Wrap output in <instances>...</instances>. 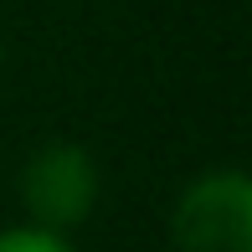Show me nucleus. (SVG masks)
Returning <instances> with one entry per match:
<instances>
[{
  "mask_svg": "<svg viewBox=\"0 0 252 252\" xmlns=\"http://www.w3.org/2000/svg\"><path fill=\"white\" fill-rule=\"evenodd\" d=\"M170 252H252V180L237 165L201 170L170 211Z\"/></svg>",
  "mask_w": 252,
  "mask_h": 252,
  "instance_id": "obj_1",
  "label": "nucleus"
},
{
  "mask_svg": "<svg viewBox=\"0 0 252 252\" xmlns=\"http://www.w3.org/2000/svg\"><path fill=\"white\" fill-rule=\"evenodd\" d=\"M103 175L98 159L72 139H52L21 165V206H26L31 226L47 232H67V226L88 221L98 206Z\"/></svg>",
  "mask_w": 252,
  "mask_h": 252,
  "instance_id": "obj_2",
  "label": "nucleus"
},
{
  "mask_svg": "<svg viewBox=\"0 0 252 252\" xmlns=\"http://www.w3.org/2000/svg\"><path fill=\"white\" fill-rule=\"evenodd\" d=\"M0 252H77V247L47 226H10V232H0Z\"/></svg>",
  "mask_w": 252,
  "mask_h": 252,
  "instance_id": "obj_3",
  "label": "nucleus"
}]
</instances>
